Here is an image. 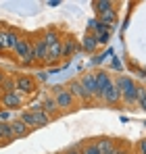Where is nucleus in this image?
Here are the masks:
<instances>
[{"label": "nucleus", "mask_w": 146, "mask_h": 154, "mask_svg": "<svg viewBox=\"0 0 146 154\" xmlns=\"http://www.w3.org/2000/svg\"><path fill=\"white\" fill-rule=\"evenodd\" d=\"M113 83L117 85V90L121 92V100L127 106L138 104V83H134V79L127 75H119L117 79H113Z\"/></svg>", "instance_id": "obj_1"}, {"label": "nucleus", "mask_w": 146, "mask_h": 154, "mask_svg": "<svg viewBox=\"0 0 146 154\" xmlns=\"http://www.w3.org/2000/svg\"><path fill=\"white\" fill-rule=\"evenodd\" d=\"M13 54L23 63L25 67H29V65H33L36 63V56H33V48H31V42L27 40V38H19V42H17V46H15V50Z\"/></svg>", "instance_id": "obj_2"}, {"label": "nucleus", "mask_w": 146, "mask_h": 154, "mask_svg": "<svg viewBox=\"0 0 146 154\" xmlns=\"http://www.w3.org/2000/svg\"><path fill=\"white\" fill-rule=\"evenodd\" d=\"M19 38H21V33H19L17 29H13V27H0V40H2L4 52H6V50H8V52L15 50Z\"/></svg>", "instance_id": "obj_3"}, {"label": "nucleus", "mask_w": 146, "mask_h": 154, "mask_svg": "<svg viewBox=\"0 0 146 154\" xmlns=\"http://www.w3.org/2000/svg\"><path fill=\"white\" fill-rule=\"evenodd\" d=\"M15 92L17 94H33L36 92V79L31 75H17L15 77Z\"/></svg>", "instance_id": "obj_4"}, {"label": "nucleus", "mask_w": 146, "mask_h": 154, "mask_svg": "<svg viewBox=\"0 0 146 154\" xmlns=\"http://www.w3.org/2000/svg\"><path fill=\"white\" fill-rule=\"evenodd\" d=\"M54 98V102H56V108H61V110H69L75 106V98H73V94L65 88V90H61L56 96H52Z\"/></svg>", "instance_id": "obj_5"}, {"label": "nucleus", "mask_w": 146, "mask_h": 154, "mask_svg": "<svg viewBox=\"0 0 146 154\" xmlns=\"http://www.w3.org/2000/svg\"><path fill=\"white\" fill-rule=\"evenodd\" d=\"M113 85V79L106 71H98L96 73V96L94 98H102V94Z\"/></svg>", "instance_id": "obj_6"}, {"label": "nucleus", "mask_w": 146, "mask_h": 154, "mask_svg": "<svg viewBox=\"0 0 146 154\" xmlns=\"http://www.w3.org/2000/svg\"><path fill=\"white\" fill-rule=\"evenodd\" d=\"M31 48H33L36 63H46V58H48V46H46V42L42 40V35L31 42Z\"/></svg>", "instance_id": "obj_7"}, {"label": "nucleus", "mask_w": 146, "mask_h": 154, "mask_svg": "<svg viewBox=\"0 0 146 154\" xmlns=\"http://www.w3.org/2000/svg\"><path fill=\"white\" fill-rule=\"evenodd\" d=\"M67 90H69V92L73 94V98H75V100H77V98H79L81 102H88V100H92V96H90V94L84 90V85L79 83V79H73V81H69Z\"/></svg>", "instance_id": "obj_8"}, {"label": "nucleus", "mask_w": 146, "mask_h": 154, "mask_svg": "<svg viewBox=\"0 0 146 154\" xmlns=\"http://www.w3.org/2000/svg\"><path fill=\"white\" fill-rule=\"evenodd\" d=\"M77 50H79V42L73 38L71 33L63 35V58H69V56H73Z\"/></svg>", "instance_id": "obj_9"}, {"label": "nucleus", "mask_w": 146, "mask_h": 154, "mask_svg": "<svg viewBox=\"0 0 146 154\" xmlns=\"http://www.w3.org/2000/svg\"><path fill=\"white\" fill-rule=\"evenodd\" d=\"M0 102H2L4 108H19V106H23V96L17 94V92L2 94V96H0Z\"/></svg>", "instance_id": "obj_10"}, {"label": "nucleus", "mask_w": 146, "mask_h": 154, "mask_svg": "<svg viewBox=\"0 0 146 154\" xmlns=\"http://www.w3.org/2000/svg\"><path fill=\"white\" fill-rule=\"evenodd\" d=\"M100 100H102L104 104H111V106H115V104L121 102V92H119V90H117V85L113 83V85H111V88H109V90L102 94V98H100Z\"/></svg>", "instance_id": "obj_11"}, {"label": "nucleus", "mask_w": 146, "mask_h": 154, "mask_svg": "<svg viewBox=\"0 0 146 154\" xmlns=\"http://www.w3.org/2000/svg\"><path fill=\"white\" fill-rule=\"evenodd\" d=\"M79 83L84 85V90L94 98L96 96V73H88V75H84L79 79Z\"/></svg>", "instance_id": "obj_12"}, {"label": "nucleus", "mask_w": 146, "mask_h": 154, "mask_svg": "<svg viewBox=\"0 0 146 154\" xmlns=\"http://www.w3.org/2000/svg\"><path fill=\"white\" fill-rule=\"evenodd\" d=\"M29 110H31V115H33L38 127H44V125H48V123H50V115H46V112L42 110V104H36V106L29 108Z\"/></svg>", "instance_id": "obj_13"}, {"label": "nucleus", "mask_w": 146, "mask_h": 154, "mask_svg": "<svg viewBox=\"0 0 146 154\" xmlns=\"http://www.w3.org/2000/svg\"><path fill=\"white\" fill-rule=\"evenodd\" d=\"M117 144H119V142H117V140H111V137H102V140L96 142L100 154H113L115 148H117Z\"/></svg>", "instance_id": "obj_14"}, {"label": "nucleus", "mask_w": 146, "mask_h": 154, "mask_svg": "<svg viewBox=\"0 0 146 154\" xmlns=\"http://www.w3.org/2000/svg\"><path fill=\"white\" fill-rule=\"evenodd\" d=\"M59 58H63V40L56 42V44H52V46H48V58H46V63L54 65Z\"/></svg>", "instance_id": "obj_15"}, {"label": "nucleus", "mask_w": 146, "mask_h": 154, "mask_svg": "<svg viewBox=\"0 0 146 154\" xmlns=\"http://www.w3.org/2000/svg\"><path fill=\"white\" fill-rule=\"evenodd\" d=\"M42 40L46 42V46H52V44L61 42V40H63V35H61V31H59L56 27H48V29H44V33H42Z\"/></svg>", "instance_id": "obj_16"}, {"label": "nucleus", "mask_w": 146, "mask_h": 154, "mask_svg": "<svg viewBox=\"0 0 146 154\" xmlns=\"http://www.w3.org/2000/svg\"><path fill=\"white\" fill-rule=\"evenodd\" d=\"M79 48H81L84 52H88V54H90V52H96V48H98L96 35H94V33H86L84 40L79 42Z\"/></svg>", "instance_id": "obj_17"}, {"label": "nucleus", "mask_w": 146, "mask_h": 154, "mask_svg": "<svg viewBox=\"0 0 146 154\" xmlns=\"http://www.w3.org/2000/svg\"><path fill=\"white\" fill-rule=\"evenodd\" d=\"M98 21H102L106 27L115 25V23H117V11H115V8H111V11H106V13L98 15Z\"/></svg>", "instance_id": "obj_18"}, {"label": "nucleus", "mask_w": 146, "mask_h": 154, "mask_svg": "<svg viewBox=\"0 0 146 154\" xmlns=\"http://www.w3.org/2000/svg\"><path fill=\"white\" fill-rule=\"evenodd\" d=\"M11 129H13V135H15V137H25V135H27V133L31 131V129L25 127V125L21 123V121H19V119L11 123Z\"/></svg>", "instance_id": "obj_19"}, {"label": "nucleus", "mask_w": 146, "mask_h": 154, "mask_svg": "<svg viewBox=\"0 0 146 154\" xmlns=\"http://www.w3.org/2000/svg\"><path fill=\"white\" fill-rule=\"evenodd\" d=\"M19 121H21L27 129H36V127H38V123H36V119H33L31 110H23V112H21V117H19Z\"/></svg>", "instance_id": "obj_20"}, {"label": "nucleus", "mask_w": 146, "mask_h": 154, "mask_svg": "<svg viewBox=\"0 0 146 154\" xmlns=\"http://www.w3.org/2000/svg\"><path fill=\"white\" fill-rule=\"evenodd\" d=\"M92 4H94V8H96V15H102V13H106V11L113 8V2H106V0H96V2H92Z\"/></svg>", "instance_id": "obj_21"}, {"label": "nucleus", "mask_w": 146, "mask_h": 154, "mask_svg": "<svg viewBox=\"0 0 146 154\" xmlns=\"http://www.w3.org/2000/svg\"><path fill=\"white\" fill-rule=\"evenodd\" d=\"M42 110H44L46 115H54V112H56V102H54V98H46V100L42 102Z\"/></svg>", "instance_id": "obj_22"}, {"label": "nucleus", "mask_w": 146, "mask_h": 154, "mask_svg": "<svg viewBox=\"0 0 146 154\" xmlns=\"http://www.w3.org/2000/svg\"><path fill=\"white\" fill-rule=\"evenodd\" d=\"M0 88L4 90L2 94H11V92H15V79H13V77H6V79L2 81V85H0Z\"/></svg>", "instance_id": "obj_23"}, {"label": "nucleus", "mask_w": 146, "mask_h": 154, "mask_svg": "<svg viewBox=\"0 0 146 154\" xmlns=\"http://www.w3.org/2000/svg\"><path fill=\"white\" fill-rule=\"evenodd\" d=\"M138 106L146 110V88H140V85H138Z\"/></svg>", "instance_id": "obj_24"}, {"label": "nucleus", "mask_w": 146, "mask_h": 154, "mask_svg": "<svg viewBox=\"0 0 146 154\" xmlns=\"http://www.w3.org/2000/svg\"><path fill=\"white\" fill-rule=\"evenodd\" d=\"M111 40V33L109 31H100V33H96V42L98 44H106Z\"/></svg>", "instance_id": "obj_25"}, {"label": "nucleus", "mask_w": 146, "mask_h": 154, "mask_svg": "<svg viewBox=\"0 0 146 154\" xmlns=\"http://www.w3.org/2000/svg\"><path fill=\"white\" fill-rule=\"evenodd\" d=\"M113 154H129V150H127V146L117 144V148H115V152H113Z\"/></svg>", "instance_id": "obj_26"}, {"label": "nucleus", "mask_w": 146, "mask_h": 154, "mask_svg": "<svg viewBox=\"0 0 146 154\" xmlns=\"http://www.w3.org/2000/svg\"><path fill=\"white\" fill-rule=\"evenodd\" d=\"M138 154H146V140H140V144H138Z\"/></svg>", "instance_id": "obj_27"}, {"label": "nucleus", "mask_w": 146, "mask_h": 154, "mask_svg": "<svg viewBox=\"0 0 146 154\" xmlns=\"http://www.w3.org/2000/svg\"><path fill=\"white\" fill-rule=\"evenodd\" d=\"M65 154H81V144H79V146H73V148H69Z\"/></svg>", "instance_id": "obj_28"}, {"label": "nucleus", "mask_w": 146, "mask_h": 154, "mask_svg": "<svg viewBox=\"0 0 146 154\" xmlns=\"http://www.w3.org/2000/svg\"><path fill=\"white\" fill-rule=\"evenodd\" d=\"M0 119H2V123H6V121L11 119V112H8V110H0Z\"/></svg>", "instance_id": "obj_29"}, {"label": "nucleus", "mask_w": 146, "mask_h": 154, "mask_svg": "<svg viewBox=\"0 0 146 154\" xmlns=\"http://www.w3.org/2000/svg\"><path fill=\"white\" fill-rule=\"evenodd\" d=\"M61 90H65V88H63V85H54V88H52V96H56Z\"/></svg>", "instance_id": "obj_30"}, {"label": "nucleus", "mask_w": 146, "mask_h": 154, "mask_svg": "<svg viewBox=\"0 0 146 154\" xmlns=\"http://www.w3.org/2000/svg\"><path fill=\"white\" fill-rule=\"evenodd\" d=\"M0 144H6L4 142V135H2V123H0Z\"/></svg>", "instance_id": "obj_31"}, {"label": "nucleus", "mask_w": 146, "mask_h": 154, "mask_svg": "<svg viewBox=\"0 0 146 154\" xmlns=\"http://www.w3.org/2000/svg\"><path fill=\"white\" fill-rule=\"evenodd\" d=\"M4 79H6V75H4V73L0 71V85H2V81H4Z\"/></svg>", "instance_id": "obj_32"}, {"label": "nucleus", "mask_w": 146, "mask_h": 154, "mask_svg": "<svg viewBox=\"0 0 146 154\" xmlns=\"http://www.w3.org/2000/svg\"><path fill=\"white\" fill-rule=\"evenodd\" d=\"M0 52H4V46H2V40H0Z\"/></svg>", "instance_id": "obj_33"}]
</instances>
